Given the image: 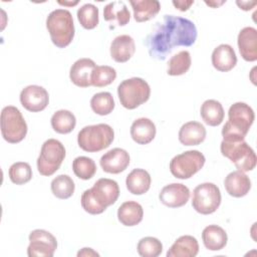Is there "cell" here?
I'll list each match as a JSON object with an SVG mask.
<instances>
[{
	"mask_svg": "<svg viewBox=\"0 0 257 257\" xmlns=\"http://www.w3.org/2000/svg\"><path fill=\"white\" fill-rule=\"evenodd\" d=\"M197 36V28L193 21L179 16L165 15L147 36L146 45L151 57L165 60L175 47L192 46Z\"/></svg>",
	"mask_w": 257,
	"mask_h": 257,
	"instance_id": "1",
	"label": "cell"
},
{
	"mask_svg": "<svg viewBox=\"0 0 257 257\" xmlns=\"http://www.w3.org/2000/svg\"><path fill=\"white\" fill-rule=\"evenodd\" d=\"M119 196V187L114 180L98 179L92 188L85 190L81 195L82 209L91 215L103 213L107 207L113 205Z\"/></svg>",
	"mask_w": 257,
	"mask_h": 257,
	"instance_id": "2",
	"label": "cell"
},
{
	"mask_svg": "<svg viewBox=\"0 0 257 257\" xmlns=\"http://www.w3.org/2000/svg\"><path fill=\"white\" fill-rule=\"evenodd\" d=\"M254 119L255 113L249 104L241 101L233 103L228 110V120L222 128L223 140L229 142L244 140Z\"/></svg>",
	"mask_w": 257,
	"mask_h": 257,
	"instance_id": "3",
	"label": "cell"
},
{
	"mask_svg": "<svg viewBox=\"0 0 257 257\" xmlns=\"http://www.w3.org/2000/svg\"><path fill=\"white\" fill-rule=\"evenodd\" d=\"M46 28L52 43L58 48L68 46L74 37V24L71 13L66 9H55L46 18Z\"/></svg>",
	"mask_w": 257,
	"mask_h": 257,
	"instance_id": "4",
	"label": "cell"
},
{
	"mask_svg": "<svg viewBox=\"0 0 257 257\" xmlns=\"http://www.w3.org/2000/svg\"><path fill=\"white\" fill-rule=\"evenodd\" d=\"M113 139V128L106 123L86 125L77 135L79 148L88 153H95L108 148Z\"/></svg>",
	"mask_w": 257,
	"mask_h": 257,
	"instance_id": "5",
	"label": "cell"
},
{
	"mask_svg": "<svg viewBox=\"0 0 257 257\" xmlns=\"http://www.w3.org/2000/svg\"><path fill=\"white\" fill-rule=\"evenodd\" d=\"M120 104L127 109H135L148 101L151 95L149 83L141 77L124 79L117 86Z\"/></svg>",
	"mask_w": 257,
	"mask_h": 257,
	"instance_id": "6",
	"label": "cell"
},
{
	"mask_svg": "<svg viewBox=\"0 0 257 257\" xmlns=\"http://www.w3.org/2000/svg\"><path fill=\"white\" fill-rule=\"evenodd\" d=\"M1 135L10 144H17L24 140L27 134V123L20 110L13 105L3 107L1 111Z\"/></svg>",
	"mask_w": 257,
	"mask_h": 257,
	"instance_id": "7",
	"label": "cell"
},
{
	"mask_svg": "<svg viewBox=\"0 0 257 257\" xmlns=\"http://www.w3.org/2000/svg\"><path fill=\"white\" fill-rule=\"evenodd\" d=\"M221 154L228 158L241 172L252 171L256 166V155L253 149L244 141H222Z\"/></svg>",
	"mask_w": 257,
	"mask_h": 257,
	"instance_id": "8",
	"label": "cell"
},
{
	"mask_svg": "<svg viewBox=\"0 0 257 257\" xmlns=\"http://www.w3.org/2000/svg\"><path fill=\"white\" fill-rule=\"evenodd\" d=\"M64 146L55 139H48L41 147L37 159V170L40 175L52 176L61 166L65 158Z\"/></svg>",
	"mask_w": 257,
	"mask_h": 257,
	"instance_id": "9",
	"label": "cell"
},
{
	"mask_svg": "<svg viewBox=\"0 0 257 257\" xmlns=\"http://www.w3.org/2000/svg\"><path fill=\"white\" fill-rule=\"evenodd\" d=\"M205 156L197 151L191 150L175 156L170 162L172 175L181 180H187L198 173L205 165Z\"/></svg>",
	"mask_w": 257,
	"mask_h": 257,
	"instance_id": "10",
	"label": "cell"
},
{
	"mask_svg": "<svg viewBox=\"0 0 257 257\" xmlns=\"http://www.w3.org/2000/svg\"><path fill=\"white\" fill-rule=\"evenodd\" d=\"M221 192L213 183L198 185L193 191L192 206L196 212L202 215H209L217 211L221 204Z\"/></svg>",
	"mask_w": 257,
	"mask_h": 257,
	"instance_id": "11",
	"label": "cell"
},
{
	"mask_svg": "<svg viewBox=\"0 0 257 257\" xmlns=\"http://www.w3.org/2000/svg\"><path fill=\"white\" fill-rule=\"evenodd\" d=\"M29 245L27 255L29 257H52L56 248V238L48 231L36 229L29 234Z\"/></svg>",
	"mask_w": 257,
	"mask_h": 257,
	"instance_id": "12",
	"label": "cell"
},
{
	"mask_svg": "<svg viewBox=\"0 0 257 257\" xmlns=\"http://www.w3.org/2000/svg\"><path fill=\"white\" fill-rule=\"evenodd\" d=\"M20 102L24 108L31 112L42 111L49 102L47 90L39 85H28L20 92Z\"/></svg>",
	"mask_w": 257,
	"mask_h": 257,
	"instance_id": "13",
	"label": "cell"
},
{
	"mask_svg": "<svg viewBox=\"0 0 257 257\" xmlns=\"http://www.w3.org/2000/svg\"><path fill=\"white\" fill-rule=\"evenodd\" d=\"M159 199L162 204L169 208H180L189 201L190 190L183 184L172 183L161 190Z\"/></svg>",
	"mask_w": 257,
	"mask_h": 257,
	"instance_id": "14",
	"label": "cell"
},
{
	"mask_svg": "<svg viewBox=\"0 0 257 257\" xmlns=\"http://www.w3.org/2000/svg\"><path fill=\"white\" fill-rule=\"evenodd\" d=\"M128 153L120 148H114L101 156L99 164L103 172L108 174H119L130 165Z\"/></svg>",
	"mask_w": 257,
	"mask_h": 257,
	"instance_id": "15",
	"label": "cell"
},
{
	"mask_svg": "<svg viewBox=\"0 0 257 257\" xmlns=\"http://www.w3.org/2000/svg\"><path fill=\"white\" fill-rule=\"evenodd\" d=\"M96 67L90 58L77 59L70 67L69 78L76 86L88 87L91 85V74Z\"/></svg>",
	"mask_w": 257,
	"mask_h": 257,
	"instance_id": "16",
	"label": "cell"
},
{
	"mask_svg": "<svg viewBox=\"0 0 257 257\" xmlns=\"http://www.w3.org/2000/svg\"><path fill=\"white\" fill-rule=\"evenodd\" d=\"M239 52L242 58L252 62L257 60V30L254 27H244L237 38Z\"/></svg>",
	"mask_w": 257,
	"mask_h": 257,
	"instance_id": "17",
	"label": "cell"
},
{
	"mask_svg": "<svg viewBox=\"0 0 257 257\" xmlns=\"http://www.w3.org/2000/svg\"><path fill=\"white\" fill-rule=\"evenodd\" d=\"M224 186L227 193L235 198L246 196L251 189L249 177L239 170L231 172L224 180Z\"/></svg>",
	"mask_w": 257,
	"mask_h": 257,
	"instance_id": "18",
	"label": "cell"
},
{
	"mask_svg": "<svg viewBox=\"0 0 257 257\" xmlns=\"http://www.w3.org/2000/svg\"><path fill=\"white\" fill-rule=\"evenodd\" d=\"M135 51V40L130 35H118L110 43V56L116 62L123 63L128 61Z\"/></svg>",
	"mask_w": 257,
	"mask_h": 257,
	"instance_id": "19",
	"label": "cell"
},
{
	"mask_svg": "<svg viewBox=\"0 0 257 257\" xmlns=\"http://www.w3.org/2000/svg\"><path fill=\"white\" fill-rule=\"evenodd\" d=\"M213 66L222 72L233 69L237 63V56L233 47L229 44H220L212 52Z\"/></svg>",
	"mask_w": 257,
	"mask_h": 257,
	"instance_id": "20",
	"label": "cell"
},
{
	"mask_svg": "<svg viewBox=\"0 0 257 257\" xmlns=\"http://www.w3.org/2000/svg\"><path fill=\"white\" fill-rule=\"evenodd\" d=\"M206 128L199 121H188L179 131V141L184 146H198L206 139Z\"/></svg>",
	"mask_w": 257,
	"mask_h": 257,
	"instance_id": "21",
	"label": "cell"
},
{
	"mask_svg": "<svg viewBox=\"0 0 257 257\" xmlns=\"http://www.w3.org/2000/svg\"><path fill=\"white\" fill-rule=\"evenodd\" d=\"M157 128L153 120L148 117L137 118L131 126V137L139 145H147L156 137Z\"/></svg>",
	"mask_w": 257,
	"mask_h": 257,
	"instance_id": "22",
	"label": "cell"
},
{
	"mask_svg": "<svg viewBox=\"0 0 257 257\" xmlns=\"http://www.w3.org/2000/svg\"><path fill=\"white\" fill-rule=\"evenodd\" d=\"M199 252V243L191 235L179 237L167 252V257H195Z\"/></svg>",
	"mask_w": 257,
	"mask_h": 257,
	"instance_id": "23",
	"label": "cell"
},
{
	"mask_svg": "<svg viewBox=\"0 0 257 257\" xmlns=\"http://www.w3.org/2000/svg\"><path fill=\"white\" fill-rule=\"evenodd\" d=\"M143 217V207L141 204L135 201H126L117 209V219L123 226H136L142 222Z\"/></svg>",
	"mask_w": 257,
	"mask_h": 257,
	"instance_id": "24",
	"label": "cell"
},
{
	"mask_svg": "<svg viewBox=\"0 0 257 257\" xmlns=\"http://www.w3.org/2000/svg\"><path fill=\"white\" fill-rule=\"evenodd\" d=\"M202 240L205 247L210 251L222 250L228 241L226 231L218 225H209L202 232Z\"/></svg>",
	"mask_w": 257,
	"mask_h": 257,
	"instance_id": "25",
	"label": "cell"
},
{
	"mask_svg": "<svg viewBox=\"0 0 257 257\" xmlns=\"http://www.w3.org/2000/svg\"><path fill=\"white\" fill-rule=\"evenodd\" d=\"M152 179L144 169H134L125 179L126 189L133 195H143L150 190Z\"/></svg>",
	"mask_w": 257,
	"mask_h": 257,
	"instance_id": "26",
	"label": "cell"
},
{
	"mask_svg": "<svg viewBox=\"0 0 257 257\" xmlns=\"http://www.w3.org/2000/svg\"><path fill=\"white\" fill-rule=\"evenodd\" d=\"M134 10V18L137 22H145L154 18L161 10L158 0H137L130 2Z\"/></svg>",
	"mask_w": 257,
	"mask_h": 257,
	"instance_id": "27",
	"label": "cell"
},
{
	"mask_svg": "<svg viewBox=\"0 0 257 257\" xmlns=\"http://www.w3.org/2000/svg\"><path fill=\"white\" fill-rule=\"evenodd\" d=\"M103 18L105 21H115L118 26H124L131 19V13L123 1H112L103 8Z\"/></svg>",
	"mask_w": 257,
	"mask_h": 257,
	"instance_id": "28",
	"label": "cell"
},
{
	"mask_svg": "<svg viewBox=\"0 0 257 257\" xmlns=\"http://www.w3.org/2000/svg\"><path fill=\"white\" fill-rule=\"evenodd\" d=\"M200 113L204 122L211 126H217L221 124L225 115L222 104L215 99L205 100L201 105Z\"/></svg>",
	"mask_w": 257,
	"mask_h": 257,
	"instance_id": "29",
	"label": "cell"
},
{
	"mask_svg": "<svg viewBox=\"0 0 257 257\" xmlns=\"http://www.w3.org/2000/svg\"><path fill=\"white\" fill-rule=\"evenodd\" d=\"M50 122L54 132L65 135L69 134L74 130L76 124V118L71 111L66 109H60L52 114Z\"/></svg>",
	"mask_w": 257,
	"mask_h": 257,
	"instance_id": "30",
	"label": "cell"
},
{
	"mask_svg": "<svg viewBox=\"0 0 257 257\" xmlns=\"http://www.w3.org/2000/svg\"><path fill=\"white\" fill-rule=\"evenodd\" d=\"M191 54L187 50H182L173 55L168 62V74L179 76L185 74L191 67Z\"/></svg>",
	"mask_w": 257,
	"mask_h": 257,
	"instance_id": "31",
	"label": "cell"
},
{
	"mask_svg": "<svg viewBox=\"0 0 257 257\" xmlns=\"http://www.w3.org/2000/svg\"><path fill=\"white\" fill-rule=\"evenodd\" d=\"M50 188L52 194L56 198L65 200L73 195L75 185L68 175H59L51 181Z\"/></svg>",
	"mask_w": 257,
	"mask_h": 257,
	"instance_id": "32",
	"label": "cell"
},
{
	"mask_svg": "<svg viewBox=\"0 0 257 257\" xmlns=\"http://www.w3.org/2000/svg\"><path fill=\"white\" fill-rule=\"evenodd\" d=\"M90 107L98 115H107L114 108V100L110 92L101 91L95 93L90 99Z\"/></svg>",
	"mask_w": 257,
	"mask_h": 257,
	"instance_id": "33",
	"label": "cell"
},
{
	"mask_svg": "<svg viewBox=\"0 0 257 257\" xmlns=\"http://www.w3.org/2000/svg\"><path fill=\"white\" fill-rule=\"evenodd\" d=\"M72 170L77 178L81 180H89L96 173V165L92 159L81 156L73 160Z\"/></svg>",
	"mask_w": 257,
	"mask_h": 257,
	"instance_id": "34",
	"label": "cell"
},
{
	"mask_svg": "<svg viewBox=\"0 0 257 257\" xmlns=\"http://www.w3.org/2000/svg\"><path fill=\"white\" fill-rule=\"evenodd\" d=\"M77 19L80 25L85 29H93L98 24V8L91 4L86 3L77 10Z\"/></svg>",
	"mask_w": 257,
	"mask_h": 257,
	"instance_id": "35",
	"label": "cell"
},
{
	"mask_svg": "<svg viewBox=\"0 0 257 257\" xmlns=\"http://www.w3.org/2000/svg\"><path fill=\"white\" fill-rule=\"evenodd\" d=\"M116 78V71L108 65H96L91 74V85L95 87L106 86Z\"/></svg>",
	"mask_w": 257,
	"mask_h": 257,
	"instance_id": "36",
	"label": "cell"
},
{
	"mask_svg": "<svg viewBox=\"0 0 257 257\" xmlns=\"http://www.w3.org/2000/svg\"><path fill=\"white\" fill-rule=\"evenodd\" d=\"M9 178L15 185H24L32 178V170L28 163L16 162L9 168Z\"/></svg>",
	"mask_w": 257,
	"mask_h": 257,
	"instance_id": "37",
	"label": "cell"
},
{
	"mask_svg": "<svg viewBox=\"0 0 257 257\" xmlns=\"http://www.w3.org/2000/svg\"><path fill=\"white\" fill-rule=\"evenodd\" d=\"M137 250L142 257H158L163 251V244L158 238L145 237L139 241Z\"/></svg>",
	"mask_w": 257,
	"mask_h": 257,
	"instance_id": "38",
	"label": "cell"
},
{
	"mask_svg": "<svg viewBox=\"0 0 257 257\" xmlns=\"http://www.w3.org/2000/svg\"><path fill=\"white\" fill-rule=\"evenodd\" d=\"M172 3H173V5H174L178 10L184 12V11H187V10L190 8V6H191L192 4H194V1H193V0H190V1L181 0V1H173Z\"/></svg>",
	"mask_w": 257,
	"mask_h": 257,
	"instance_id": "39",
	"label": "cell"
},
{
	"mask_svg": "<svg viewBox=\"0 0 257 257\" xmlns=\"http://www.w3.org/2000/svg\"><path fill=\"white\" fill-rule=\"evenodd\" d=\"M236 4L240 7V9L244 11H249L251 10L257 3L255 1H236Z\"/></svg>",
	"mask_w": 257,
	"mask_h": 257,
	"instance_id": "40",
	"label": "cell"
},
{
	"mask_svg": "<svg viewBox=\"0 0 257 257\" xmlns=\"http://www.w3.org/2000/svg\"><path fill=\"white\" fill-rule=\"evenodd\" d=\"M77 256H99V254L97 252H95L93 249L91 248H82L80 251L77 252Z\"/></svg>",
	"mask_w": 257,
	"mask_h": 257,
	"instance_id": "41",
	"label": "cell"
},
{
	"mask_svg": "<svg viewBox=\"0 0 257 257\" xmlns=\"http://www.w3.org/2000/svg\"><path fill=\"white\" fill-rule=\"evenodd\" d=\"M207 5H209V6H212V7H214V8H216V7H218L219 5H222L223 3H225V1H221V2H205Z\"/></svg>",
	"mask_w": 257,
	"mask_h": 257,
	"instance_id": "42",
	"label": "cell"
},
{
	"mask_svg": "<svg viewBox=\"0 0 257 257\" xmlns=\"http://www.w3.org/2000/svg\"><path fill=\"white\" fill-rule=\"evenodd\" d=\"M58 3L59 4H61V5H66V6H73V5H76L77 3H78V1H75V2H61V1H58Z\"/></svg>",
	"mask_w": 257,
	"mask_h": 257,
	"instance_id": "43",
	"label": "cell"
}]
</instances>
